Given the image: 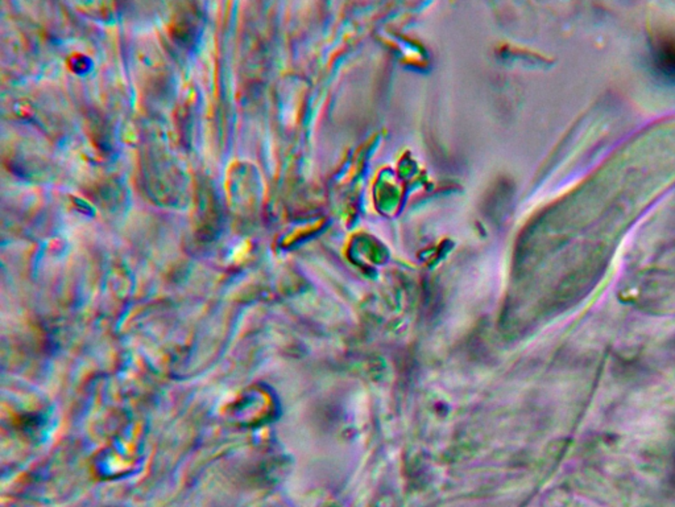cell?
<instances>
[{
    "label": "cell",
    "mask_w": 675,
    "mask_h": 507,
    "mask_svg": "<svg viewBox=\"0 0 675 507\" xmlns=\"http://www.w3.org/2000/svg\"><path fill=\"white\" fill-rule=\"evenodd\" d=\"M654 60L661 72L675 79V36L665 34L654 43Z\"/></svg>",
    "instance_id": "6da1fadb"
}]
</instances>
